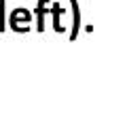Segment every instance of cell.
<instances>
[{"label": "cell", "mask_w": 127, "mask_h": 127, "mask_svg": "<svg viewBox=\"0 0 127 127\" xmlns=\"http://www.w3.org/2000/svg\"><path fill=\"white\" fill-rule=\"evenodd\" d=\"M30 21H32V15H30V11H26V9H15L13 13H11V19H9L11 28H13L15 32H28L30 30Z\"/></svg>", "instance_id": "obj_1"}, {"label": "cell", "mask_w": 127, "mask_h": 127, "mask_svg": "<svg viewBox=\"0 0 127 127\" xmlns=\"http://www.w3.org/2000/svg\"><path fill=\"white\" fill-rule=\"evenodd\" d=\"M72 4V30H70V40H76L78 30H81V6H78V0H70Z\"/></svg>", "instance_id": "obj_2"}, {"label": "cell", "mask_w": 127, "mask_h": 127, "mask_svg": "<svg viewBox=\"0 0 127 127\" xmlns=\"http://www.w3.org/2000/svg\"><path fill=\"white\" fill-rule=\"evenodd\" d=\"M49 2V0H38V6H36V30L38 32H45V4Z\"/></svg>", "instance_id": "obj_3"}, {"label": "cell", "mask_w": 127, "mask_h": 127, "mask_svg": "<svg viewBox=\"0 0 127 127\" xmlns=\"http://www.w3.org/2000/svg\"><path fill=\"white\" fill-rule=\"evenodd\" d=\"M51 13H53V28H55V32H64V26H62V21H59V17L64 15V9L59 4H53Z\"/></svg>", "instance_id": "obj_4"}, {"label": "cell", "mask_w": 127, "mask_h": 127, "mask_svg": "<svg viewBox=\"0 0 127 127\" xmlns=\"http://www.w3.org/2000/svg\"><path fill=\"white\" fill-rule=\"evenodd\" d=\"M4 6H6V0H0V32L6 30V19H4Z\"/></svg>", "instance_id": "obj_5"}]
</instances>
